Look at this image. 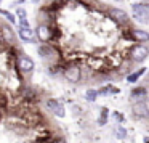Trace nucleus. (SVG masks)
<instances>
[{
	"label": "nucleus",
	"instance_id": "obj_1",
	"mask_svg": "<svg viewBox=\"0 0 149 143\" xmlns=\"http://www.w3.org/2000/svg\"><path fill=\"white\" fill-rule=\"evenodd\" d=\"M133 16L138 23L148 24L149 23V7L146 4H135L133 5Z\"/></svg>",
	"mask_w": 149,
	"mask_h": 143
},
{
	"label": "nucleus",
	"instance_id": "obj_2",
	"mask_svg": "<svg viewBox=\"0 0 149 143\" xmlns=\"http://www.w3.org/2000/svg\"><path fill=\"white\" fill-rule=\"evenodd\" d=\"M47 108H48V109L52 111L55 116H58V117H64V114H66L63 103H59L58 100H55V98H50V100H47Z\"/></svg>",
	"mask_w": 149,
	"mask_h": 143
},
{
	"label": "nucleus",
	"instance_id": "obj_3",
	"mask_svg": "<svg viewBox=\"0 0 149 143\" xmlns=\"http://www.w3.org/2000/svg\"><path fill=\"white\" fill-rule=\"evenodd\" d=\"M130 56H132L133 61H144L146 56H148V48L144 45H135L130 50Z\"/></svg>",
	"mask_w": 149,
	"mask_h": 143
},
{
	"label": "nucleus",
	"instance_id": "obj_4",
	"mask_svg": "<svg viewBox=\"0 0 149 143\" xmlns=\"http://www.w3.org/2000/svg\"><path fill=\"white\" fill-rule=\"evenodd\" d=\"M80 77H82V74H80V69L77 66H69V68L64 69V79L68 82L75 84V82L80 81Z\"/></svg>",
	"mask_w": 149,
	"mask_h": 143
},
{
	"label": "nucleus",
	"instance_id": "obj_5",
	"mask_svg": "<svg viewBox=\"0 0 149 143\" xmlns=\"http://www.w3.org/2000/svg\"><path fill=\"white\" fill-rule=\"evenodd\" d=\"M133 114L136 117H141V119H146L149 114V108L146 104V101H139V103H135L133 106Z\"/></svg>",
	"mask_w": 149,
	"mask_h": 143
},
{
	"label": "nucleus",
	"instance_id": "obj_6",
	"mask_svg": "<svg viewBox=\"0 0 149 143\" xmlns=\"http://www.w3.org/2000/svg\"><path fill=\"white\" fill-rule=\"evenodd\" d=\"M18 68L23 72H31V71H34V61L29 56H19L18 58Z\"/></svg>",
	"mask_w": 149,
	"mask_h": 143
},
{
	"label": "nucleus",
	"instance_id": "obj_7",
	"mask_svg": "<svg viewBox=\"0 0 149 143\" xmlns=\"http://www.w3.org/2000/svg\"><path fill=\"white\" fill-rule=\"evenodd\" d=\"M111 18L119 24H125L127 21H128V15L123 10H119V8H112V10H111Z\"/></svg>",
	"mask_w": 149,
	"mask_h": 143
},
{
	"label": "nucleus",
	"instance_id": "obj_8",
	"mask_svg": "<svg viewBox=\"0 0 149 143\" xmlns=\"http://www.w3.org/2000/svg\"><path fill=\"white\" fill-rule=\"evenodd\" d=\"M36 34H37V37H39L40 42H47V40L52 39V31H50V27L45 26V24H40V26L37 27Z\"/></svg>",
	"mask_w": 149,
	"mask_h": 143
},
{
	"label": "nucleus",
	"instance_id": "obj_9",
	"mask_svg": "<svg viewBox=\"0 0 149 143\" xmlns=\"http://www.w3.org/2000/svg\"><path fill=\"white\" fill-rule=\"evenodd\" d=\"M146 95H148V90H146L144 87H136L132 90V95H130V98H132L133 101H136V103H139V101H144L146 100Z\"/></svg>",
	"mask_w": 149,
	"mask_h": 143
},
{
	"label": "nucleus",
	"instance_id": "obj_10",
	"mask_svg": "<svg viewBox=\"0 0 149 143\" xmlns=\"http://www.w3.org/2000/svg\"><path fill=\"white\" fill-rule=\"evenodd\" d=\"M18 34H19L21 39H23V40H27V42H31V40L34 39V31L31 29V27H23V26H19Z\"/></svg>",
	"mask_w": 149,
	"mask_h": 143
},
{
	"label": "nucleus",
	"instance_id": "obj_11",
	"mask_svg": "<svg viewBox=\"0 0 149 143\" xmlns=\"http://www.w3.org/2000/svg\"><path fill=\"white\" fill-rule=\"evenodd\" d=\"M132 36H133V39L139 40V42H148V40H149V34L146 32V31H143V29H136V31H133Z\"/></svg>",
	"mask_w": 149,
	"mask_h": 143
},
{
	"label": "nucleus",
	"instance_id": "obj_12",
	"mask_svg": "<svg viewBox=\"0 0 149 143\" xmlns=\"http://www.w3.org/2000/svg\"><path fill=\"white\" fill-rule=\"evenodd\" d=\"M39 53H40V56H43V58H50L52 55H55V50L52 48V47H40L39 48Z\"/></svg>",
	"mask_w": 149,
	"mask_h": 143
},
{
	"label": "nucleus",
	"instance_id": "obj_13",
	"mask_svg": "<svg viewBox=\"0 0 149 143\" xmlns=\"http://www.w3.org/2000/svg\"><path fill=\"white\" fill-rule=\"evenodd\" d=\"M2 32H3V36H5V39L7 40H10V42H13V32H11V29L10 27H2Z\"/></svg>",
	"mask_w": 149,
	"mask_h": 143
},
{
	"label": "nucleus",
	"instance_id": "obj_14",
	"mask_svg": "<svg viewBox=\"0 0 149 143\" xmlns=\"http://www.w3.org/2000/svg\"><path fill=\"white\" fill-rule=\"evenodd\" d=\"M96 97H98V92L96 90H88L87 92V100L88 101H95V100H96Z\"/></svg>",
	"mask_w": 149,
	"mask_h": 143
},
{
	"label": "nucleus",
	"instance_id": "obj_15",
	"mask_svg": "<svg viewBox=\"0 0 149 143\" xmlns=\"http://www.w3.org/2000/svg\"><path fill=\"white\" fill-rule=\"evenodd\" d=\"M141 74H144V69H141L139 72H136V74H132V76H128V82H135V81H138V77Z\"/></svg>",
	"mask_w": 149,
	"mask_h": 143
},
{
	"label": "nucleus",
	"instance_id": "obj_16",
	"mask_svg": "<svg viewBox=\"0 0 149 143\" xmlns=\"http://www.w3.org/2000/svg\"><path fill=\"white\" fill-rule=\"evenodd\" d=\"M106 117H107V109H103L101 117H100V125H104V124H106Z\"/></svg>",
	"mask_w": 149,
	"mask_h": 143
},
{
	"label": "nucleus",
	"instance_id": "obj_17",
	"mask_svg": "<svg viewBox=\"0 0 149 143\" xmlns=\"http://www.w3.org/2000/svg\"><path fill=\"white\" fill-rule=\"evenodd\" d=\"M125 137H127V130L122 129V127H119V129H117V138H125Z\"/></svg>",
	"mask_w": 149,
	"mask_h": 143
},
{
	"label": "nucleus",
	"instance_id": "obj_18",
	"mask_svg": "<svg viewBox=\"0 0 149 143\" xmlns=\"http://www.w3.org/2000/svg\"><path fill=\"white\" fill-rule=\"evenodd\" d=\"M0 11H2V15H5V16L8 18V21H10V23H15V21H16V20H15V16H13L11 13H8V11H5V10H0Z\"/></svg>",
	"mask_w": 149,
	"mask_h": 143
},
{
	"label": "nucleus",
	"instance_id": "obj_19",
	"mask_svg": "<svg viewBox=\"0 0 149 143\" xmlns=\"http://www.w3.org/2000/svg\"><path fill=\"white\" fill-rule=\"evenodd\" d=\"M18 16H19V18H26V10L19 8V10H18Z\"/></svg>",
	"mask_w": 149,
	"mask_h": 143
},
{
	"label": "nucleus",
	"instance_id": "obj_20",
	"mask_svg": "<svg viewBox=\"0 0 149 143\" xmlns=\"http://www.w3.org/2000/svg\"><path fill=\"white\" fill-rule=\"evenodd\" d=\"M114 117L117 119V122H122V121H123V116H122V114H119V113H114Z\"/></svg>",
	"mask_w": 149,
	"mask_h": 143
},
{
	"label": "nucleus",
	"instance_id": "obj_21",
	"mask_svg": "<svg viewBox=\"0 0 149 143\" xmlns=\"http://www.w3.org/2000/svg\"><path fill=\"white\" fill-rule=\"evenodd\" d=\"M34 2H39V0H34Z\"/></svg>",
	"mask_w": 149,
	"mask_h": 143
}]
</instances>
